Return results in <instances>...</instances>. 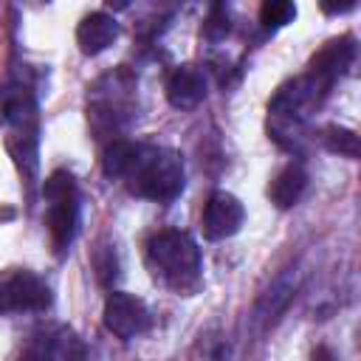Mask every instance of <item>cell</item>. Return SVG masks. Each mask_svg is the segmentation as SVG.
Wrapping results in <instances>:
<instances>
[{
    "mask_svg": "<svg viewBox=\"0 0 361 361\" xmlns=\"http://www.w3.org/2000/svg\"><path fill=\"white\" fill-rule=\"evenodd\" d=\"M147 265L175 293H192L203 279V259L197 243L180 228L155 231L147 240Z\"/></svg>",
    "mask_w": 361,
    "mask_h": 361,
    "instance_id": "obj_1",
    "label": "cell"
},
{
    "mask_svg": "<svg viewBox=\"0 0 361 361\" xmlns=\"http://www.w3.org/2000/svg\"><path fill=\"white\" fill-rule=\"evenodd\" d=\"M121 180L135 197L155 200V203H172L183 192V161L175 149L155 147V144H138L135 158Z\"/></svg>",
    "mask_w": 361,
    "mask_h": 361,
    "instance_id": "obj_2",
    "label": "cell"
},
{
    "mask_svg": "<svg viewBox=\"0 0 361 361\" xmlns=\"http://www.w3.org/2000/svg\"><path fill=\"white\" fill-rule=\"evenodd\" d=\"M135 110V76L127 68H116L93 82L87 90V121L96 135L118 133Z\"/></svg>",
    "mask_w": 361,
    "mask_h": 361,
    "instance_id": "obj_3",
    "label": "cell"
},
{
    "mask_svg": "<svg viewBox=\"0 0 361 361\" xmlns=\"http://www.w3.org/2000/svg\"><path fill=\"white\" fill-rule=\"evenodd\" d=\"M45 197V226L56 254H65L76 237L79 226V189L68 169H56L42 180Z\"/></svg>",
    "mask_w": 361,
    "mask_h": 361,
    "instance_id": "obj_4",
    "label": "cell"
},
{
    "mask_svg": "<svg viewBox=\"0 0 361 361\" xmlns=\"http://www.w3.org/2000/svg\"><path fill=\"white\" fill-rule=\"evenodd\" d=\"M353 59H355V39H353L350 34L324 42V45L313 54V59H310V65H307V73H302V76H305V82L310 85L316 102H322V99L333 90L336 79L347 73V68L353 65Z\"/></svg>",
    "mask_w": 361,
    "mask_h": 361,
    "instance_id": "obj_5",
    "label": "cell"
},
{
    "mask_svg": "<svg viewBox=\"0 0 361 361\" xmlns=\"http://www.w3.org/2000/svg\"><path fill=\"white\" fill-rule=\"evenodd\" d=\"M51 305V288L34 271L11 268L0 271V316L3 313H37Z\"/></svg>",
    "mask_w": 361,
    "mask_h": 361,
    "instance_id": "obj_6",
    "label": "cell"
},
{
    "mask_svg": "<svg viewBox=\"0 0 361 361\" xmlns=\"http://www.w3.org/2000/svg\"><path fill=\"white\" fill-rule=\"evenodd\" d=\"M104 327L107 333H113L116 338L121 341H130L135 336H141L149 322H152V313L147 307V302L135 293H124V290H113L104 302Z\"/></svg>",
    "mask_w": 361,
    "mask_h": 361,
    "instance_id": "obj_7",
    "label": "cell"
},
{
    "mask_svg": "<svg viewBox=\"0 0 361 361\" xmlns=\"http://www.w3.org/2000/svg\"><path fill=\"white\" fill-rule=\"evenodd\" d=\"M243 220H245V209H243L240 197H234L231 192H212L206 197L203 214H200L206 240H226V237L237 234Z\"/></svg>",
    "mask_w": 361,
    "mask_h": 361,
    "instance_id": "obj_8",
    "label": "cell"
},
{
    "mask_svg": "<svg viewBox=\"0 0 361 361\" xmlns=\"http://www.w3.org/2000/svg\"><path fill=\"white\" fill-rule=\"evenodd\" d=\"M0 113L8 121L11 133H37V99L28 85H8L0 93Z\"/></svg>",
    "mask_w": 361,
    "mask_h": 361,
    "instance_id": "obj_9",
    "label": "cell"
},
{
    "mask_svg": "<svg viewBox=\"0 0 361 361\" xmlns=\"http://www.w3.org/2000/svg\"><path fill=\"white\" fill-rule=\"evenodd\" d=\"M164 90H166V102L175 110H192L206 96V76L195 65H178L166 76V87Z\"/></svg>",
    "mask_w": 361,
    "mask_h": 361,
    "instance_id": "obj_10",
    "label": "cell"
},
{
    "mask_svg": "<svg viewBox=\"0 0 361 361\" xmlns=\"http://www.w3.org/2000/svg\"><path fill=\"white\" fill-rule=\"evenodd\" d=\"M118 23L116 17H110L107 11H90L82 17V23L76 25V42L82 48V54H102L107 51L116 39H118Z\"/></svg>",
    "mask_w": 361,
    "mask_h": 361,
    "instance_id": "obj_11",
    "label": "cell"
},
{
    "mask_svg": "<svg viewBox=\"0 0 361 361\" xmlns=\"http://www.w3.org/2000/svg\"><path fill=\"white\" fill-rule=\"evenodd\" d=\"M293 293H296V271H293V268H288V271H282V274L268 285V290L257 299L254 322H257L259 327L274 324V322L279 319V313L290 305Z\"/></svg>",
    "mask_w": 361,
    "mask_h": 361,
    "instance_id": "obj_12",
    "label": "cell"
},
{
    "mask_svg": "<svg viewBox=\"0 0 361 361\" xmlns=\"http://www.w3.org/2000/svg\"><path fill=\"white\" fill-rule=\"evenodd\" d=\"M305 189H307V172L299 164H288L274 175L271 186H268V197L276 209H290L299 203Z\"/></svg>",
    "mask_w": 361,
    "mask_h": 361,
    "instance_id": "obj_13",
    "label": "cell"
},
{
    "mask_svg": "<svg viewBox=\"0 0 361 361\" xmlns=\"http://www.w3.org/2000/svg\"><path fill=\"white\" fill-rule=\"evenodd\" d=\"M138 141H127V138H113L102 155V169L107 178H124L133 158H135Z\"/></svg>",
    "mask_w": 361,
    "mask_h": 361,
    "instance_id": "obj_14",
    "label": "cell"
},
{
    "mask_svg": "<svg viewBox=\"0 0 361 361\" xmlns=\"http://www.w3.org/2000/svg\"><path fill=\"white\" fill-rule=\"evenodd\" d=\"M189 361H228V341L220 330H206L197 336Z\"/></svg>",
    "mask_w": 361,
    "mask_h": 361,
    "instance_id": "obj_15",
    "label": "cell"
},
{
    "mask_svg": "<svg viewBox=\"0 0 361 361\" xmlns=\"http://www.w3.org/2000/svg\"><path fill=\"white\" fill-rule=\"evenodd\" d=\"M54 361H87L85 341L68 327L54 330Z\"/></svg>",
    "mask_w": 361,
    "mask_h": 361,
    "instance_id": "obj_16",
    "label": "cell"
},
{
    "mask_svg": "<svg viewBox=\"0 0 361 361\" xmlns=\"http://www.w3.org/2000/svg\"><path fill=\"white\" fill-rule=\"evenodd\" d=\"M293 17H296V6L290 0H265L259 6V23L271 31L293 23Z\"/></svg>",
    "mask_w": 361,
    "mask_h": 361,
    "instance_id": "obj_17",
    "label": "cell"
},
{
    "mask_svg": "<svg viewBox=\"0 0 361 361\" xmlns=\"http://www.w3.org/2000/svg\"><path fill=\"white\" fill-rule=\"evenodd\" d=\"M324 147L330 152H338V155H347V158H358V135L347 127H327L324 135H322Z\"/></svg>",
    "mask_w": 361,
    "mask_h": 361,
    "instance_id": "obj_18",
    "label": "cell"
},
{
    "mask_svg": "<svg viewBox=\"0 0 361 361\" xmlns=\"http://www.w3.org/2000/svg\"><path fill=\"white\" fill-rule=\"evenodd\" d=\"M17 361H54V333H37L20 350Z\"/></svg>",
    "mask_w": 361,
    "mask_h": 361,
    "instance_id": "obj_19",
    "label": "cell"
},
{
    "mask_svg": "<svg viewBox=\"0 0 361 361\" xmlns=\"http://www.w3.org/2000/svg\"><path fill=\"white\" fill-rule=\"evenodd\" d=\"M228 31H231V23H228L226 8H223V6H214V8L209 11V20L203 23V37L217 42V39H226Z\"/></svg>",
    "mask_w": 361,
    "mask_h": 361,
    "instance_id": "obj_20",
    "label": "cell"
},
{
    "mask_svg": "<svg viewBox=\"0 0 361 361\" xmlns=\"http://www.w3.org/2000/svg\"><path fill=\"white\" fill-rule=\"evenodd\" d=\"M310 361H336V355L330 353V347H316L313 355H310Z\"/></svg>",
    "mask_w": 361,
    "mask_h": 361,
    "instance_id": "obj_21",
    "label": "cell"
},
{
    "mask_svg": "<svg viewBox=\"0 0 361 361\" xmlns=\"http://www.w3.org/2000/svg\"><path fill=\"white\" fill-rule=\"evenodd\" d=\"M327 14H341V11H353L355 8V3L350 0V3H341V6H322Z\"/></svg>",
    "mask_w": 361,
    "mask_h": 361,
    "instance_id": "obj_22",
    "label": "cell"
}]
</instances>
